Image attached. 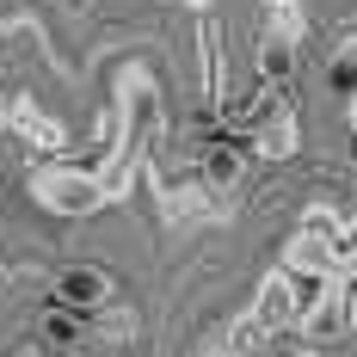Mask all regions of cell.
<instances>
[{"label":"cell","instance_id":"cell-1","mask_svg":"<svg viewBox=\"0 0 357 357\" xmlns=\"http://www.w3.org/2000/svg\"><path fill=\"white\" fill-rule=\"evenodd\" d=\"M31 197H37V210H50V215H99L117 204L111 178L86 173V167H37Z\"/></svg>","mask_w":357,"mask_h":357},{"label":"cell","instance_id":"cell-2","mask_svg":"<svg viewBox=\"0 0 357 357\" xmlns=\"http://www.w3.org/2000/svg\"><path fill=\"white\" fill-rule=\"evenodd\" d=\"M284 271L289 278H339V228L326 215H308L284 241Z\"/></svg>","mask_w":357,"mask_h":357},{"label":"cell","instance_id":"cell-3","mask_svg":"<svg viewBox=\"0 0 357 357\" xmlns=\"http://www.w3.org/2000/svg\"><path fill=\"white\" fill-rule=\"evenodd\" d=\"M357 321V302H351V284L345 278H321V296L314 302H302V321L296 333L308 339V345H326V339H345Z\"/></svg>","mask_w":357,"mask_h":357},{"label":"cell","instance_id":"cell-4","mask_svg":"<svg viewBox=\"0 0 357 357\" xmlns=\"http://www.w3.org/2000/svg\"><path fill=\"white\" fill-rule=\"evenodd\" d=\"M302 142V130H296V105H289L284 93H265L259 111H252V130H247V148L259 160H289Z\"/></svg>","mask_w":357,"mask_h":357},{"label":"cell","instance_id":"cell-5","mask_svg":"<svg viewBox=\"0 0 357 357\" xmlns=\"http://www.w3.org/2000/svg\"><path fill=\"white\" fill-rule=\"evenodd\" d=\"M117 296L105 265H62L56 271V308L68 314H105V302Z\"/></svg>","mask_w":357,"mask_h":357},{"label":"cell","instance_id":"cell-6","mask_svg":"<svg viewBox=\"0 0 357 357\" xmlns=\"http://www.w3.org/2000/svg\"><path fill=\"white\" fill-rule=\"evenodd\" d=\"M302 321V296H296V278H289L284 265L278 271H265L259 278V296H252V333H284V326Z\"/></svg>","mask_w":357,"mask_h":357},{"label":"cell","instance_id":"cell-7","mask_svg":"<svg viewBox=\"0 0 357 357\" xmlns=\"http://www.w3.org/2000/svg\"><path fill=\"white\" fill-rule=\"evenodd\" d=\"M321 80H326V93H333L345 111L357 105V37H345V43L326 56V74H321Z\"/></svg>","mask_w":357,"mask_h":357},{"label":"cell","instance_id":"cell-8","mask_svg":"<svg viewBox=\"0 0 357 357\" xmlns=\"http://www.w3.org/2000/svg\"><path fill=\"white\" fill-rule=\"evenodd\" d=\"M204 178H210L215 191H234V185L247 178V154L234 142H210L204 148Z\"/></svg>","mask_w":357,"mask_h":357},{"label":"cell","instance_id":"cell-9","mask_svg":"<svg viewBox=\"0 0 357 357\" xmlns=\"http://www.w3.org/2000/svg\"><path fill=\"white\" fill-rule=\"evenodd\" d=\"M259 68H265V80L278 86V80H289V68H296V37L289 31H265V43H259Z\"/></svg>","mask_w":357,"mask_h":357},{"label":"cell","instance_id":"cell-10","mask_svg":"<svg viewBox=\"0 0 357 357\" xmlns=\"http://www.w3.org/2000/svg\"><path fill=\"white\" fill-rule=\"evenodd\" d=\"M43 339L68 351L74 339H80V314H68V308H50V314H43Z\"/></svg>","mask_w":357,"mask_h":357},{"label":"cell","instance_id":"cell-11","mask_svg":"<svg viewBox=\"0 0 357 357\" xmlns=\"http://www.w3.org/2000/svg\"><path fill=\"white\" fill-rule=\"evenodd\" d=\"M339 278H345V284L357 278V222L345 228V234H339Z\"/></svg>","mask_w":357,"mask_h":357},{"label":"cell","instance_id":"cell-12","mask_svg":"<svg viewBox=\"0 0 357 357\" xmlns=\"http://www.w3.org/2000/svg\"><path fill=\"white\" fill-rule=\"evenodd\" d=\"M345 160H351V178H357V123H351V136H345Z\"/></svg>","mask_w":357,"mask_h":357},{"label":"cell","instance_id":"cell-13","mask_svg":"<svg viewBox=\"0 0 357 357\" xmlns=\"http://www.w3.org/2000/svg\"><path fill=\"white\" fill-rule=\"evenodd\" d=\"M204 6H210V0H191V13H204Z\"/></svg>","mask_w":357,"mask_h":357},{"label":"cell","instance_id":"cell-14","mask_svg":"<svg viewBox=\"0 0 357 357\" xmlns=\"http://www.w3.org/2000/svg\"><path fill=\"white\" fill-rule=\"evenodd\" d=\"M296 357H314V351H296Z\"/></svg>","mask_w":357,"mask_h":357}]
</instances>
